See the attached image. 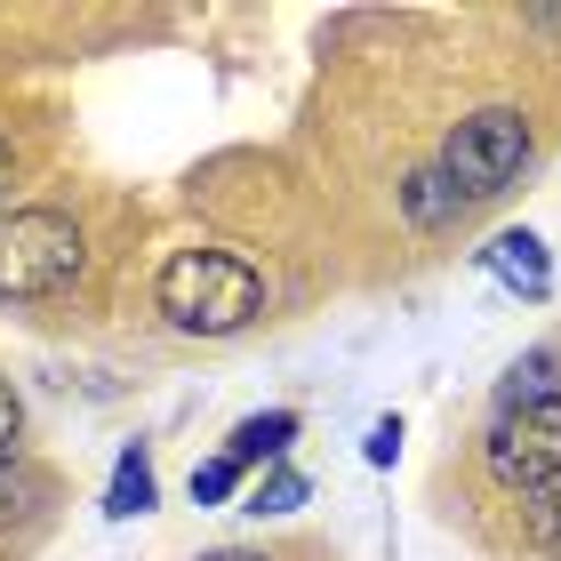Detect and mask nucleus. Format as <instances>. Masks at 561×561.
<instances>
[{"instance_id":"39448f33","label":"nucleus","mask_w":561,"mask_h":561,"mask_svg":"<svg viewBox=\"0 0 561 561\" xmlns=\"http://www.w3.org/2000/svg\"><path fill=\"white\" fill-rule=\"evenodd\" d=\"M466 209H473V201H466V193H457L449 176H442V161H433V169H417L410 185H401V217H410L417 233H449V225L466 217Z\"/></svg>"},{"instance_id":"2eb2a0df","label":"nucleus","mask_w":561,"mask_h":561,"mask_svg":"<svg viewBox=\"0 0 561 561\" xmlns=\"http://www.w3.org/2000/svg\"><path fill=\"white\" fill-rule=\"evenodd\" d=\"M362 457H369V466H393V457H401V417H377L369 442H362Z\"/></svg>"},{"instance_id":"f8f14e48","label":"nucleus","mask_w":561,"mask_h":561,"mask_svg":"<svg viewBox=\"0 0 561 561\" xmlns=\"http://www.w3.org/2000/svg\"><path fill=\"white\" fill-rule=\"evenodd\" d=\"M241 473H249V466H241V457H225V449H217V457H201V466H193V505H225V497H241Z\"/></svg>"},{"instance_id":"dca6fc26","label":"nucleus","mask_w":561,"mask_h":561,"mask_svg":"<svg viewBox=\"0 0 561 561\" xmlns=\"http://www.w3.org/2000/svg\"><path fill=\"white\" fill-rule=\"evenodd\" d=\"M9 185H16V152H9V137H0V209H9Z\"/></svg>"},{"instance_id":"0eeeda50","label":"nucleus","mask_w":561,"mask_h":561,"mask_svg":"<svg viewBox=\"0 0 561 561\" xmlns=\"http://www.w3.org/2000/svg\"><path fill=\"white\" fill-rule=\"evenodd\" d=\"M48 473L41 466H24V457H0V538H9V529H33L41 514H48Z\"/></svg>"},{"instance_id":"9d476101","label":"nucleus","mask_w":561,"mask_h":561,"mask_svg":"<svg viewBox=\"0 0 561 561\" xmlns=\"http://www.w3.org/2000/svg\"><path fill=\"white\" fill-rule=\"evenodd\" d=\"M561 393V353L553 345H538L529 362H514V377L497 386V410H522V401H553Z\"/></svg>"},{"instance_id":"f257e3e1","label":"nucleus","mask_w":561,"mask_h":561,"mask_svg":"<svg viewBox=\"0 0 561 561\" xmlns=\"http://www.w3.org/2000/svg\"><path fill=\"white\" fill-rule=\"evenodd\" d=\"M152 297H161L169 329H185V337H241L265 313V273L233 249H176Z\"/></svg>"},{"instance_id":"6e6552de","label":"nucleus","mask_w":561,"mask_h":561,"mask_svg":"<svg viewBox=\"0 0 561 561\" xmlns=\"http://www.w3.org/2000/svg\"><path fill=\"white\" fill-rule=\"evenodd\" d=\"M481 265H490V273H505L522 297H546V280H553V265H546V241H538V233H497L490 249H481Z\"/></svg>"},{"instance_id":"ddd939ff","label":"nucleus","mask_w":561,"mask_h":561,"mask_svg":"<svg viewBox=\"0 0 561 561\" xmlns=\"http://www.w3.org/2000/svg\"><path fill=\"white\" fill-rule=\"evenodd\" d=\"M529 546L561 561V481H553L546 497H529Z\"/></svg>"},{"instance_id":"f03ea898","label":"nucleus","mask_w":561,"mask_h":561,"mask_svg":"<svg viewBox=\"0 0 561 561\" xmlns=\"http://www.w3.org/2000/svg\"><path fill=\"white\" fill-rule=\"evenodd\" d=\"M89 265V241L65 209H9L0 217V297L16 305H41V297H65Z\"/></svg>"},{"instance_id":"4468645a","label":"nucleus","mask_w":561,"mask_h":561,"mask_svg":"<svg viewBox=\"0 0 561 561\" xmlns=\"http://www.w3.org/2000/svg\"><path fill=\"white\" fill-rule=\"evenodd\" d=\"M16 442H24V393L0 377V457H16Z\"/></svg>"},{"instance_id":"7ed1b4c3","label":"nucleus","mask_w":561,"mask_h":561,"mask_svg":"<svg viewBox=\"0 0 561 561\" xmlns=\"http://www.w3.org/2000/svg\"><path fill=\"white\" fill-rule=\"evenodd\" d=\"M529 152H538V137H529V121H522L514 105H481V113H466V121L449 129L442 176H449L466 201H497L505 185H522Z\"/></svg>"},{"instance_id":"423d86ee","label":"nucleus","mask_w":561,"mask_h":561,"mask_svg":"<svg viewBox=\"0 0 561 561\" xmlns=\"http://www.w3.org/2000/svg\"><path fill=\"white\" fill-rule=\"evenodd\" d=\"M297 410H257V417H241L233 433H225V457H241V466H280L297 442Z\"/></svg>"},{"instance_id":"f3484780","label":"nucleus","mask_w":561,"mask_h":561,"mask_svg":"<svg viewBox=\"0 0 561 561\" xmlns=\"http://www.w3.org/2000/svg\"><path fill=\"white\" fill-rule=\"evenodd\" d=\"M201 561H265V553H249V546H217V553H201Z\"/></svg>"},{"instance_id":"20e7f679","label":"nucleus","mask_w":561,"mask_h":561,"mask_svg":"<svg viewBox=\"0 0 561 561\" xmlns=\"http://www.w3.org/2000/svg\"><path fill=\"white\" fill-rule=\"evenodd\" d=\"M481 466L505 497H546L561 481V393L553 401H522V410H497L490 442H481Z\"/></svg>"},{"instance_id":"9b49d317","label":"nucleus","mask_w":561,"mask_h":561,"mask_svg":"<svg viewBox=\"0 0 561 561\" xmlns=\"http://www.w3.org/2000/svg\"><path fill=\"white\" fill-rule=\"evenodd\" d=\"M305 497H313V490H305V473H289V466H273V473L257 481V490H249V514H265V522H280V514H297Z\"/></svg>"},{"instance_id":"1a4fd4ad","label":"nucleus","mask_w":561,"mask_h":561,"mask_svg":"<svg viewBox=\"0 0 561 561\" xmlns=\"http://www.w3.org/2000/svg\"><path fill=\"white\" fill-rule=\"evenodd\" d=\"M152 497H161V481H152V449H121V466H113V490H105V522H137L152 514Z\"/></svg>"}]
</instances>
